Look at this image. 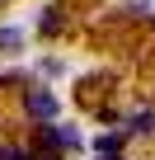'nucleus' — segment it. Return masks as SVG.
I'll list each match as a JSON object with an SVG mask.
<instances>
[{
	"label": "nucleus",
	"mask_w": 155,
	"mask_h": 160,
	"mask_svg": "<svg viewBox=\"0 0 155 160\" xmlns=\"http://www.w3.org/2000/svg\"><path fill=\"white\" fill-rule=\"evenodd\" d=\"M24 108H28L33 118H47V122H52V118H56V94H52V90H28Z\"/></svg>",
	"instance_id": "f257e3e1"
},
{
	"label": "nucleus",
	"mask_w": 155,
	"mask_h": 160,
	"mask_svg": "<svg viewBox=\"0 0 155 160\" xmlns=\"http://www.w3.org/2000/svg\"><path fill=\"white\" fill-rule=\"evenodd\" d=\"M122 141H127L122 132H104V137L94 141V151H99V155H122Z\"/></svg>",
	"instance_id": "f03ea898"
},
{
	"label": "nucleus",
	"mask_w": 155,
	"mask_h": 160,
	"mask_svg": "<svg viewBox=\"0 0 155 160\" xmlns=\"http://www.w3.org/2000/svg\"><path fill=\"white\" fill-rule=\"evenodd\" d=\"M24 42V28H0V52H19Z\"/></svg>",
	"instance_id": "7ed1b4c3"
},
{
	"label": "nucleus",
	"mask_w": 155,
	"mask_h": 160,
	"mask_svg": "<svg viewBox=\"0 0 155 160\" xmlns=\"http://www.w3.org/2000/svg\"><path fill=\"white\" fill-rule=\"evenodd\" d=\"M132 132H155V113H150V108L136 113V118H132Z\"/></svg>",
	"instance_id": "20e7f679"
},
{
	"label": "nucleus",
	"mask_w": 155,
	"mask_h": 160,
	"mask_svg": "<svg viewBox=\"0 0 155 160\" xmlns=\"http://www.w3.org/2000/svg\"><path fill=\"white\" fill-rule=\"evenodd\" d=\"M0 160H28V151H19V146H0Z\"/></svg>",
	"instance_id": "39448f33"
}]
</instances>
